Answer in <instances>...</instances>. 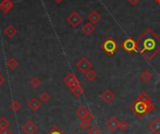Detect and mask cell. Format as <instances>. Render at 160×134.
<instances>
[{"label": "cell", "instance_id": "6da1fadb", "mask_svg": "<svg viewBox=\"0 0 160 134\" xmlns=\"http://www.w3.org/2000/svg\"><path fill=\"white\" fill-rule=\"evenodd\" d=\"M138 51L142 56L152 61L160 53V37L152 29L145 30L137 39Z\"/></svg>", "mask_w": 160, "mask_h": 134}, {"label": "cell", "instance_id": "7a4b0ae2", "mask_svg": "<svg viewBox=\"0 0 160 134\" xmlns=\"http://www.w3.org/2000/svg\"><path fill=\"white\" fill-rule=\"evenodd\" d=\"M130 110L140 118H142L145 115L151 113L154 110V104L152 100L146 101H137L135 100L130 105Z\"/></svg>", "mask_w": 160, "mask_h": 134}, {"label": "cell", "instance_id": "3957f363", "mask_svg": "<svg viewBox=\"0 0 160 134\" xmlns=\"http://www.w3.org/2000/svg\"><path fill=\"white\" fill-rule=\"evenodd\" d=\"M101 49L104 51V53L109 55V56H112L113 55L117 50H118V44H117V41L112 39V38H108L107 39H105L101 45H100Z\"/></svg>", "mask_w": 160, "mask_h": 134}, {"label": "cell", "instance_id": "277c9868", "mask_svg": "<svg viewBox=\"0 0 160 134\" xmlns=\"http://www.w3.org/2000/svg\"><path fill=\"white\" fill-rule=\"evenodd\" d=\"M122 49L125 50L126 52L132 54L134 52H138V44H137V40L133 39L131 37L127 38L123 42H122Z\"/></svg>", "mask_w": 160, "mask_h": 134}, {"label": "cell", "instance_id": "5b68a950", "mask_svg": "<svg viewBox=\"0 0 160 134\" xmlns=\"http://www.w3.org/2000/svg\"><path fill=\"white\" fill-rule=\"evenodd\" d=\"M76 68H77L82 73H84V74H85L88 70H90L93 69V64H92V62H91L87 57L83 56V57L80 58V60L77 62Z\"/></svg>", "mask_w": 160, "mask_h": 134}, {"label": "cell", "instance_id": "8992f818", "mask_svg": "<svg viewBox=\"0 0 160 134\" xmlns=\"http://www.w3.org/2000/svg\"><path fill=\"white\" fill-rule=\"evenodd\" d=\"M83 19L81 16V14L77 11H72L71 13L68 14V16L67 17V22L69 23L70 26H72L73 28H76L80 25L81 23H82Z\"/></svg>", "mask_w": 160, "mask_h": 134}, {"label": "cell", "instance_id": "52a82bcc", "mask_svg": "<svg viewBox=\"0 0 160 134\" xmlns=\"http://www.w3.org/2000/svg\"><path fill=\"white\" fill-rule=\"evenodd\" d=\"M64 83L66 84V85L71 90L73 91L75 88H77L79 85H81L82 84L80 83V81L77 79V77L73 74V73H68L65 78H64Z\"/></svg>", "mask_w": 160, "mask_h": 134}, {"label": "cell", "instance_id": "ba28073f", "mask_svg": "<svg viewBox=\"0 0 160 134\" xmlns=\"http://www.w3.org/2000/svg\"><path fill=\"white\" fill-rule=\"evenodd\" d=\"M22 130L25 134H34L38 130V127L33 120H28L22 126Z\"/></svg>", "mask_w": 160, "mask_h": 134}, {"label": "cell", "instance_id": "9c48e42d", "mask_svg": "<svg viewBox=\"0 0 160 134\" xmlns=\"http://www.w3.org/2000/svg\"><path fill=\"white\" fill-rule=\"evenodd\" d=\"M106 127L108 128V130L112 132L115 131L118 128H119V121L116 117L114 116H111L108 118L107 122H106Z\"/></svg>", "mask_w": 160, "mask_h": 134}, {"label": "cell", "instance_id": "30bf717a", "mask_svg": "<svg viewBox=\"0 0 160 134\" xmlns=\"http://www.w3.org/2000/svg\"><path fill=\"white\" fill-rule=\"evenodd\" d=\"M13 8V3L11 2V0H2L0 2V9L5 13H8Z\"/></svg>", "mask_w": 160, "mask_h": 134}, {"label": "cell", "instance_id": "8fae6325", "mask_svg": "<svg viewBox=\"0 0 160 134\" xmlns=\"http://www.w3.org/2000/svg\"><path fill=\"white\" fill-rule=\"evenodd\" d=\"M149 129L154 134H160V118H155L149 124Z\"/></svg>", "mask_w": 160, "mask_h": 134}, {"label": "cell", "instance_id": "7c38bea8", "mask_svg": "<svg viewBox=\"0 0 160 134\" xmlns=\"http://www.w3.org/2000/svg\"><path fill=\"white\" fill-rule=\"evenodd\" d=\"M100 97H101V99L105 101V102H107V103H109V102H112L114 99H115V94L112 92V91H111V90H105L101 95H100Z\"/></svg>", "mask_w": 160, "mask_h": 134}, {"label": "cell", "instance_id": "4fadbf2b", "mask_svg": "<svg viewBox=\"0 0 160 134\" xmlns=\"http://www.w3.org/2000/svg\"><path fill=\"white\" fill-rule=\"evenodd\" d=\"M87 18H88L89 22H90L91 23H93V24L98 23L101 20V16H100V14H99L96 9H95V10H93V11H91V12H90V14L87 16Z\"/></svg>", "mask_w": 160, "mask_h": 134}, {"label": "cell", "instance_id": "5bb4252c", "mask_svg": "<svg viewBox=\"0 0 160 134\" xmlns=\"http://www.w3.org/2000/svg\"><path fill=\"white\" fill-rule=\"evenodd\" d=\"M27 105H28V107H29L32 111L36 112V111H38V110L40 108V106H41V101H40L39 100L36 99V98H33V99H31V100L28 101Z\"/></svg>", "mask_w": 160, "mask_h": 134}, {"label": "cell", "instance_id": "9a60e30c", "mask_svg": "<svg viewBox=\"0 0 160 134\" xmlns=\"http://www.w3.org/2000/svg\"><path fill=\"white\" fill-rule=\"evenodd\" d=\"M4 34H5L8 39H12V38L17 34V29H16L12 24H8V25L4 29Z\"/></svg>", "mask_w": 160, "mask_h": 134}, {"label": "cell", "instance_id": "2e32d148", "mask_svg": "<svg viewBox=\"0 0 160 134\" xmlns=\"http://www.w3.org/2000/svg\"><path fill=\"white\" fill-rule=\"evenodd\" d=\"M82 32H83L85 35L90 36V35H92V34L94 33V31L96 30V28H95V26L93 25V23H91L90 22H88V23H84V24L82 25Z\"/></svg>", "mask_w": 160, "mask_h": 134}, {"label": "cell", "instance_id": "e0dca14e", "mask_svg": "<svg viewBox=\"0 0 160 134\" xmlns=\"http://www.w3.org/2000/svg\"><path fill=\"white\" fill-rule=\"evenodd\" d=\"M140 77H141V80L144 83H149L152 78H153V74L150 70H143L141 74H140Z\"/></svg>", "mask_w": 160, "mask_h": 134}, {"label": "cell", "instance_id": "ac0fdd59", "mask_svg": "<svg viewBox=\"0 0 160 134\" xmlns=\"http://www.w3.org/2000/svg\"><path fill=\"white\" fill-rule=\"evenodd\" d=\"M89 114H90V112H89V110H88L85 106H81V107L77 110V112H76L77 116L80 117L81 119L86 118V117L88 116Z\"/></svg>", "mask_w": 160, "mask_h": 134}, {"label": "cell", "instance_id": "d6986e66", "mask_svg": "<svg viewBox=\"0 0 160 134\" xmlns=\"http://www.w3.org/2000/svg\"><path fill=\"white\" fill-rule=\"evenodd\" d=\"M7 66H8V68L9 70H15V69L19 66V62L17 61V59L11 57V58H9V59L7 61Z\"/></svg>", "mask_w": 160, "mask_h": 134}, {"label": "cell", "instance_id": "ffe728a7", "mask_svg": "<svg viewBox=\"0 0 160 134\" xmlns=\"http://www.w3.org/2000/svg\"><path fill=\"white\" fill-rule=\"evenodd\" d=\"M97 77H98V74H97V72H96L93 69L90 70H88V71L85 73V78H86V80H88L89 82L95 81V80L97 79Z\"/></svg>", "mask_w": 160, "mask_h": 134}, {"label": "cell", "instance_id": "44dd1931", "mask_svg": "<svg viewBox=\"0 0 160 134\" xmlns=\"http://www.w3.org/2000/svg\"><path fill=\"white\" fill-rule=\"evenodd\" d=\"M90 123H91V121H90L89 119H87V118H82V119L80 121L79 126H80V128H81L82 130L85 131V130H87V129L90 127Z\"/></svg>", "mask_w": 160, "mask_h": 134}, {"label": "cell", "instance_id": "7402d4cb", "mask_svg": "<svg viewBox=\"0 0 160 134\" xmlns=\"http://www.w3.org/2000/svg\"><path fill=\"white\" fill-rule=\"evenodd\" d=\"M71 92H72V94H73L76 98H80L81 96L83 95V93H84V88H83L82 85H79L77 88H75L73 91H71Z\"/></svg>", "mask_w": 160, "mask_h": 134}, {"label": "cell", "instance_id": "603a6c76", "mask_svg": "<svg viewBox=\"0 0 160 134\" xmlns=\"http://www.w3.org/2000/svg\"><path fill=\"white\" fill-rule=\"evenodd\" d=\"M21 108H22V105H21V103H20L19 101H17V100L12 101V102L10 103V105H9V109H10L12 112H18Z\"/></svg>", "mask_w": 160, "mask_h": 134}, {"label": "cell", "instance_id": "cb8c5ba5", "mask_svg": "<svg viewBox=\"0 0 160 134\" xmlns=\"http://www.w3.org/2000/svg\"><path fill=\"white\" fill-rule=\"evenodd\" d=\"M121 131H127L129 129V124L127 120H122L119 121V128H118Z\"/></svg>", "mask_w": 160, "mask_h": 134}, {"label": "cell", "instance_id": "d4e9b609", "mask_svg": "<svg viewBox=\"0 0 160 134\" xmlns=\"http://www.w3.org/2000/svg\"><path fill=\"white\" fill-rule=\"evenodd\" d=\"M30 85H31V86H32V87H34V88H38V87H39V86H40V85H41V81H40L38 78L34 77V78H32V79L30 80Z\"/></svg>", "mask_w": 160, "mask_h": 134}, {"label": "cell", "instance_id": "484cf974", "mask_svg": "<svg viewBox=\"0 0 160 134\" xmlns=\"http://www.w3.org/2000/svg\"><path fill=\"white\" fill-rule=\"evenodd\" d=\"M9 126V121L6 116H1L0 117V129L4 128H8Z\"/></svg>", "mask_w": 160, "mask_h": 134}, {"label": "cell", "instance_id": "4316f807", "mask_svg": "<svg viewBox=\"0 0 160 134\" xmlns=\"http://www.w3.org/2000/svg\"><path fill=\"white\" fill-rule=\"evenodd\" d=\"M151 100V97H150L146 92L142 93V94L136 99L137 101H146V100Z\"/></svg>", "mask_w": 160, "mask_h": 134}, {"label": "cell", "instance_id": "83f0119b", "mask_svg": "<svg viewBox=\"0 0 160 134\" xmlns=\"http://www.w3.org/2000/svg\"><path fill=\"white\" fill-rule=\"evenodd\" d=\"M50 99H51V96H50V94L48 92L41 93V95L39 97V100H40L41 102H48L50 100Z\"/></svg>", "mask_w": 160, "mask_h": 134}, {"label": "cell", "instance_id": "f1b7e54d", "mask_svg": "<svg viewBox=\"0 0 160 134\" xmlns=\"http://www.w3.org/2000/svg\"><path fill=\"white\" fill-rule=\"evenodd\" d=\"M48 134H65V133H64V132H63L59 128H58V127H56V126H55V127H53V128L50 131V132H49Z\"/></svg>", "mask_w": 160, "mask_h": 134}, {"label": "cell", "instance_id": "f546056e", "mask_svg": "<svg viewBox=\"0 0 160 134\" xmlns=\"http://www.w3.org/2000/svg\"><path fill=\"white\" fill-rule=\"evenodd\" d=\"M88 133L89 134H100V131H99V130H98V128L97 126H93V127H91V128H90V130H89Z\"/></svg>", "mask_w": 160, "mask_h": 134}, {"label": "cell", "instance_id": "4dcf8cb0", "mask_svg": "<svg viewBox=\"0 0 160 134\" xmlns=\"http://www.w3.org/2000/svg\"><path fill=\"white\" fill-rule=\"evenodd\" d=\"M0 134H12V132L8 128H4L0 129Z\"/></svg>", "mask_w": 160, "mask_h": 134}, {"label": "cell", "instance_id": "1f68e13d", "mask_svg": "<svg viewBox=\"0 0 160 134\" xmlns=\"http://www.w3.org/2000/svg\"><path fill=\"white\" fill-rule=\"evenodd\" d=\"M128 3L131 5V6H136L140 3V0H128Z\"/></svg>", "mask_w": 160, "mask_h": 134}, {"label": "cell", "instance_id": "d6a6232c", "mask_svg": "<svg viewBox=\"0 0 160 134\" xmlns=\"http://www.w3.org/2000/svg\"><path fill=\"white\" fill-rule=\"evenodd\" d=\"M4 83H5V77L0 73V86H1Z\"/></svg>", "mask_w": 160, "mask_h": 134}, {"label": "cell", "instance_id": "836d02e7", "mask_svg": "<svg viewBox=\"0 0 160 134\" xmlns=\"http://www.w3.org/2000/svg\"><path fill=\"white\" fill-rule=\"evenodd\" d=\"M56 4H60V3H62L63 2V0H53Z\"/></svg>", "mask_w": 160, "mask_h": 134}, {"label": "cell", "instance_id": "e575fe53", "mask_svg": "<svg viewBox=\"0 0 160 134\" xmlns=\"http://www.w3.org/2000/svg\"><path fill=\"white\" fill-rule=\"evenodd\" d=\"M156 1H157V3H158V4H160V0H156Z\"/></svg>", "mask_w": 160, "mask_h": 134}]
</instances>
